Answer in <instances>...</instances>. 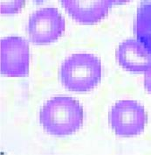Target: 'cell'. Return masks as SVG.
I'll return each instance as SVG.
<instances>
[{
  "label": "cell",
  "mask_w": 151,
  "mask_h": 155,
  "mask_svg": "<svg viewBox=\"0 0 151 155\" xmlns=\"http://www.w3.org/2000/svg\"><path fill=\"white\" fill-rule=\"evenodd\" d=\"M99 58L91 54H75L66 58L59 68V79L67 90L86 93L94 90L101 79Z\"/></svg>",
  "instance_id": "7a4b0ae2"
},
{
  "label": "cell",
  "mask_w": 151,
  "mask_h": 155,
  "mask_svg": "<svg viewBox=\"0 0 151 155\" xmlns=\"http://www.w3.org/2000/svg\"><path fill=\"white\" fill-rule=\"evenodd\" d=\"M136 39L151 53V0H143L135 21Z\"/></svg>",
  "instance_id": "ba28073f"
},
{
  "label": "cell",
  "mask_w": 151,
  "mask_h": 155,
  "mask_svg": "<svg viewBox=\"0 0 151 155\" xmlns=\"http://www.w3.org/2000/svg\"><path fill=\"white\" fill-rule=\"evenodd\" d=\"M129 0H116V4L117 5H120V4H123V3H126Z\"/></svg>",
  "instance_id": "8fae6325"
},
{
  "label": "cell",
  "mask_w": 151,
  "mask_h": 155,
  "mask_svg": "<svg viewBox=\"0 0 151 155\" xmlns=\"http://www.w3.org/2000/svg\"><path fill=\"white\" fill-rule=\"evenodd\" d=\"M72 18L80 24L93 25L108 14L116 0H60Z\"/></svg>",
  "instance_id": "8992f818"
},
{
  "label": "cell",
  "mask_w": 151,
  "mask_h": 155,
  "mask_svg": "<svg viewBox=\"0 0 151 155\" xmlns=\"http://www.w3.org/2000/svg\"><path fill=\"white\" fill-rule=\"evenodd\" d=\"M109 124L120 137H134L144 130L146 113L143 107L133 100L116 102L109 112Z\"/></svg>",
  "instance_id": "277c9868"
},
{
  "label": "cell",
  "mask_w": 151,
  "mask_h": 155,
  "mask_svg": "<svg viewBox=\"0 0 151 155\" xmlns=\"http://www.w3.org/2000/svg\"><path fill=\"white\" fill-rule=\"evenodd\" d=\"M144 83H145V87L147 90L151 93V69L149 71H148L145 74V80H144Z\"/></svg>",
  "instance_id": "30bf717a"
},
{
  "label": "cell",
  "mask_w": 151,
  "mask_h": 155,
  "mask_svg": "<svg viewBox=\"0 0 151 155\" xmlns=\"http://www.w3.org/2000/svg\"><path fill=\"white\" fill-rule=\"evenodd\" d=\"M40 123L52 136H69L82 126L83 109L78 101L69 97L51 98L40 110Z\"/></svg>",
  "instance_id": "6da1fadb"
},
{
  "label": "cell",
  "mask_w": 151,
  "mask_h": 155,
  "mask_svg": "<svg viewBox=\"0 0 151 155\" xmlns=\"http://www.w3.org/2000/svg\"><path fill=\"white\" fill-rule=\"evenodd\" d=\"M30 51L22 37L9 36L1 40V74L6 77H25L29 73Z\"/></svg>",
  "instance_id": "5b68a950"
},
{
  "label": "cell",
  "mask_w": 151,
  "mask_h": 155,
  "mask_svg": "<svg viewBox=\"0 0 151 155\" xmlns=\"http://www.w3.org/2000/svg\"><path fill=\"white\" fill-rule=\"evenodd\" d=\"M116 58L122 68L132 73L146 74L151 69V53L137 39L121 42Z\"/></svg>",
  "instance_id": "52a82bcc"
},
{
  "label": "cell",
  "mask_w": 151,
  "mask_h": 155,
  "mask_svg": "<svg viewBox=\"0 0 151 155\" xmlns=\"http://www.w3.org/2000/svg\"><path fill=\"white\" fill-rule=\"evenodd\" d=\"M65 19L54 7H45L33 12L27 24L29 40L35 45L56 41L65 31Z\"/></svg>",
  "instance_id": "3957f363"
},
{
  "label": "cell",
  "mask_w": 151,
  "mask_h": 155,
  "mask_svg": "<svg viewBox=\"0 0 151 155\" xmlns=\"http://www.w3.org/2000/svg\"><path fill=\"white\" fill-rule=\"evenodd\" d=\"M25 0H0V10L4 15L18 13L24 5Z\"/></svg>",
  "instance_id": "9c48e42d"
}]
</instances>
